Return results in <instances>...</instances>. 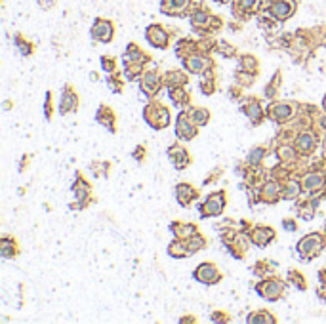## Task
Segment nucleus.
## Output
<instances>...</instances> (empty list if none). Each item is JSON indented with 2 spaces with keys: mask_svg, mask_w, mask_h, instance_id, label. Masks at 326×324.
Segmentation results:
<instances>
[{
  "mask_svg": "<svg viewBox=\"0 0 326 324\" xmlns=\"http://www.w3.org/2000/svg\"><path fill=\"white\" fill-rule=\"evenodd\" d=\"M307 187H313V185H322V180L318 178V176H311V180H307V183H305Z\"/></svg>",
  "mask_w": 326,
  "mask_h": 324,
  "instance_id": "9d476101",
  "label": "nucleus"
},
{
  "mask_svg": "<svg viewBox=\"0 0 326 324\" xmlns=\"http://www.w3.org/2000/svg\"><path fill=\"white\" fill-rule=\"evenodd\" d=\"M94 36L100 38L103 42H107L111 38V23H105V21H98L96 27H94Z\"/></svg>",
  "mask_w": 326,
  "mask_h": 324,
  "instance_id": "f257e3e1",
  "label": "nucleus"
},
{
  "mask_svg": "<svg viewBox=\"0 0 326 324\" xmlns=\"http://www.w3.org/2000/svg\"><path fill=\"white\" fill-rule=\"evenodd\" d=\"M292 4L290 2H277L275 6H273V16H277V18H281V19H284V18H288L290 14H292Z\"/></svg>",
  "mask_w": 326,
  "mask_h": 324,
  "instance_id": "f03ea898",
  "label": "nucleus"
},
{
  "mask_svg": "<svg viewBox=\"0 0 326 324\" xmlns=\"http://www.w3.org/2000/svg\"><path fill=\"white\" fill-rule=\"evenodd\" d=\"M204 208H206V210H204L206 214H219L221 208H223V197H221V195H216V198L212 197L208 202H206V206Z\"/></svg>",
  "mask_w": 326,
  "mask_h": 324,
  "instance_id": "7ed1b4c3",
  "label": "nucleus"
},
{
  "mask_svg": "<svg viewBox=\"0 0 326 324\" xmlns=\"http://www.w3.org/2000/svg\"><path fill=\"white\" fill-rule=\"evenodd\" d=\"M315 246H318V236L317 234H311V236H307L305 240L299 242V250H301L303 254H311Z\"/></svg>",
  "mask_w": 326,
  "mask_h": 324,
  "instance_id": "39448f33",
  "label": "nucleus"
},
{
  "mask_svg": "<svg viewBox=\"0 0 326 324\" xmlns=\"http://www.w3.org/2000/svg\"><path fill=\"white\" fill-rule=\"evenodd\" d=\"M193 134H195V128L191 126L185 118H180V120H178V135L189 139V137H193Z\"/></svg>",
  "mask_w": 326,
  "mask_h": 324,
  "instance_id": "20e7f679",
  "label": "nucleus"
},
{
  "mask_svg": "<svg viewBox=\"0 0 326 324\" xmlns=\"http://www.w3.org/2000/svg\"><path fill=\"white\" fill-rule=\"evenodd\" d=\"M149 38H151V42H154L156 46H162L164 44V40H166V35H164L162 31L158 27H153V29H149Z\"/></svg>",
  "mask_w": 326,
  "mask_h": 324,
  "instance_id": "423d86ee",
  "label": "nucleus"
},
{
  "mask_svg": "<svg viewBox=\"0 0 326 324\" xmlns=\"http://www.w3.org/2000/svg\"><path fill=\"white\" fill-rule=\"evenodd\" d=\"M298 147L301 149V151H305V153H309L311 149H313V139L309 137V135H301L298 139Z\"/></svg>",
  "mask_w": 326,
  "mask_h": 324,
  "instance_id": "0eeeda50",
  "label": "nucleus"
},
{
  "mask_svg": "<svg viewBox=\"0 0 326 324\" xmlns=\"http://www.w3.org/2000/svg\"><path fill=\"white\" fill-rule=\"evenodd\" d=\"M193 115H195L193 118H195L197 122H206V117H208V113H206V111H195Z\"/></svg>",
  "mask_w": 326,
  "mask_h": 324,
  "instance_id": "6e6552de",
  "label": "nucleus"
},
{
  "mask_svg": "<svg viewBox=\"0 0 326 324\" xmlns=\"http://www.w3.org/2000/svg\"><path fill=\"white\" fill-rule=\"evenodd\" d=\"M296 191H298V187H296V183H292V185H290V187H288V195H286V197L294 198V197H296V195H298Z\"/></svg>",
  "mask_w": 326,
  "mask_h": 324,
  "instance_id": "9b49d317",
  "label": "nucleus"
},
{
  "mask_svg": "<svg viewBox=\"0 0 326 324\" xmlns=\"http://www.w3.org/2000/svg\"><path fill=\"white\" fill-rule=\"evenodd\" d=\"M254 2H256V0H242V6H246V8H250Z\"/></svg>",
  "mask_w": 326,
  "mask_h": 324,
  "instance_id": "f8f14e48",
  "label": "nucleus"
},
{
  "mask_svg": "<svg viewBox=\"0 0 326 324\" xmlns=\"http://www.w3.org/2000/svg\"><path fill=\"white\" fill-rule=\"evenodd\" d=\"M187 4V0H170V10H181Z\"/></svg>",
  "mask_w": 326,
  "mask_h": 324,
  "instance_id": "1a4fd4ad",
  "label": "nucleus"
}]
</instances>
